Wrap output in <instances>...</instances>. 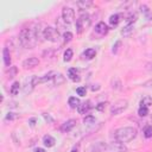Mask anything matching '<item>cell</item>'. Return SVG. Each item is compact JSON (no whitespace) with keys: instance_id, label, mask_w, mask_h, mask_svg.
<instances>
[{"instance_id":"obj_1","label":"cell","mask_w":152,"mask_h":152,"mask_svg":"<svg viewBox=\"0 0 152 152\" xmlns=\"http://www.w3.org/2000/svg\"><path fill=\"white\" fill-rule=\"evenodd\" d=\"M43 37V30L40 24H31L21 27L19 32V42L25 49H33Z\"/></svg>"},{"instance_id":"obj_2","label":"cell","mask_w":152,"mask_h":152,"mask_svg":"<svg viewBox=\"0 0 152 152\" xmlns=\"http://www.w3.org/2000/svg\"><path fill=\"white\" fill-rule=\"evenodd\" d=\"M137 133H138V131L135 127L125 126V127H120L114 131V138H115V140L125 144V142L133 140L137 137Z\"/></svg>"},{"instance_id":"obj_3","label":"cell","mask_w":152,"mask_h":152,"mask_svg":"<svg viewBox=\"0 0 152 152\" xmlns=\"http://www.w3.org/2000/svg\"><path fill=\"white\" fill-rule=\"evenodd\" d=\"M43 38L45 40L56 43L59 39V33H58L57 28H55L52 26H46V27L43 28Z\"/></svg>"},{"instance_id":"obj_4","label":"cell","mask_w":152,"mask_h":152,"mask_svg":"<svg viewBox=\"0 0 152 152\" xmlns=\"http://www.w3.org/2000/svg\"><path fill=\"white\" fill-rule=\"evenodd\" d=\"M91 20H90V17L88 13H81L80 18L76 20V30H77V33H82L83 30L86 27H88L90 25Z\"/></svg>"},{"instance_id":"obj_5","label":"cell","mask_w":152,"mask_h":152,"mask_svg":"<svg viewBox=\"0 0 152 152\" xmlns=\"http://www.w3.org/2000/svg\"><path fill=\"white\" fill-rule=\"evenodd\" d=\"M128 107V101L122 99V100H118L114 104H112L110 107V114L112 115H119L121 114L124 110H126Z\"/></svg>"},{"instance_id":"obj_6","label":"cell","mask_w":152,"mask_h":152,"mask_svg":"<svg viewBox=\"0 0 152 152\" xmlns=\"http://www.w3.org/2000/svg\"><path fill=\"white\" fill-rule=\"evenodd\" d=\"M104 152H127V147L125 146L124 142H120L118 140L109 142L106 146Z\"/></svg>"},{"instance_id":"obj_7","label":"cell","mask_w":152,"mask_h":152,"mask_svg":"<svg viewBox=\"0 0 152 152\" xmlns=\"http://www.w3.org/2000/svg\"><path fill=\"white\" fill-rule=\"evenodd\" d=\"M38 83H39V77H38V76H36V75H33V76H31V77L26 78V80H25V83H24V87H23L24 93H25V94L31 93V91H32V89H33Z\"/></svg>"},{"instance_id":"obj_8","label":"cell","mask_w":152,"mask_h":152,"mask_svg":"<svg viewBox=\"0 0 152 152\" xmlns=\"http://www.w3.org/2000/svg\"><path fill=\"white\" fill-rule=\"evenodd\" d=\"M62 19L65 24H70L75 19V11L71 7H63L62 8Z\"/></svg>"},{"instance_id":"obj_9","label":"cell","mask_w":152,"mask_h":152,"mask_svg":"<svg viewBox=\"0 0 152 152\" xmlns=\"http://www.w3.org/2000/svg\"><path fill=\"white\" fill-rule=\"evenodd\" d=\"M39 64V59L37 57H28L23 61V68L24 69H32Z\"/></svg>"},{"instance_id":"obj_10","label":"cell","mask_w":152,"mask_h":152,"mask_svg":"<svg viewBox=\"0 0 152 152\" xmlns=\"http://www.w3.org/2000/svg\"><path fill=\"white\" fill-rule=\"evenodd\" d=\"M76 126V120L75 119H70V120H66L64 124H62V126H61V132H63V133H68V132H70L74 127Z\"/></svg>"},{"instance_id":"obj_11","label":"cell","mask_w":152,"mask_h":152,"mask_svg":"<svg viewBox=\"0 0 152 152\" xmlns=\"http://www.w3.org/2000/svg\"><path fill=\"white\" fill-rule=\"evenodd\" d=\"M108 31H109V27H108L107 24L103 23V21L97 23L96 26H95V32H96L99 36H104V34L108 33Z\"/></svg>"},{"instance_id":"obj_12","label":"cell","mask_w":152,"mask_h":152,"mask_svg":"<svg viewBox=\"0 0 152 152\" xmlns=\"http://www.w3.org/2000/svg\"><path fill=\"white\" fill-rule=\"evenodd\" d=\"M106 146H107V145H106L104 142H102V141H97V142L93 144V145L88 148L87 152H102V151L106 150Z\"/></svg>"},{"instance_id":"obj_13","label":"cell","mask_w":152,"mask_h":152,"mask_svg":"<svg viewBox=\"0 0 152 152\" xmlns=\"http://www.w3.org/2000/svg\"><path fill=\"white\" fill-rule=\"evenodd\" d=\"M90 109H91V104H90V101H84V102H82V103L78 106V108H77V112H78L80 114L84 115V114H88Z\"/></svg>"},{"instance_id":"obj_14","label":"cell","mask_w":152,"mask_h":152,"mask_svg":"<svg viewBox=\"0 0 152 152\" xmlns=\"http://www.w3.org/2000/svg\"><path fill=\"white\" fill-rule=\"evenodd\" d=\"M68 76H69V78H70L71 81H74V82H78V81L81 80L80 74H78V70H77L76 68H70V69L68 70Z\"/></svg>"},{"instance_id":"obj_15","label":"cell","mask_w":152,"mask_h":152,"mask_svg":"<svg viewBox=\"0 0 152 152\" xmlns=\"http://www.w3.org/2000/svg\"><path fill=\"white\" fill-rule=\"evenodd\" d=\"M2 57H4V64L7 68H10V65H11V53H10L8 48H4V50H2Z\"/></svg>"},{"instance_id":"obj_16","label":"cell","mask_w":152,"mask_h":152,"mask_svg":"<svg viewBox=\"0 0 152 152\" xmlns=\"http://www.w3.org/2000/svg\"><path fill=\"white\" fill-rule=\"evenodd\" d=\"M55 142H56V140H55L53 137H51V135H49V134H46V135L43 137V144H44V146H46V147H52V146L55 145Z\"/></svg>"},{"instance_id":"obj_17","label":"cell","mask_w":152,"mask_h":152,"mask_svg":"<svg viewBox=\"0 0 152 152\" xmlns=\"http://www.w3.org/2000/svg\"><path fill=\"white\" fill-rule=\"evenodd\" d=\"M76 5H77V7H80V10L82 11V10H87L88 7H90V6L93 5V1H90V0H82V1H77Z\"/></svg>"},{"instance_id":"obj_18","label":"cell","mask_w":152,"mask_h":152,"mask_svg":"<svg viewBox=\"0 0 152 152\" xmlns=\"http://www.w3.org/2000/svg\"><path fill=\"white\" fill-rule=\"evenodd\" d=\"M119 23H120V15H119L118 13L112 14V15L109 17V25H110L112 27L118 26V24H119Z\"/></svg>"},{"instance_id":"obj_19","label":"cell","mask_w":152,"mask_h":152,"mask_svg":"<svg viewBox=\"0 0 152 152\" xmlns=\"http://www.w3.org/2000/svg\"><path fill=\"white\" fill-rule=\"evenodd\" d=\"M68 104L70 106V108H78V106L81 104V102H80V100L76 96H71L68 100Z\"/></svg>"},{"instance_id":"obj_20","label":"cell","mask_w":152,"mask_h":152,"mask_svg":"<svg viewBox=\"0 0 152 152\" xmlns=\"http://www.w3.org/2000/svg\"><path fill=\"white\" fill-rule=\"evenodd\" d=\"M55 75H56V72L50 71L49 74L44 75L43 77H39V83H44V82H48V81H52L53 77H55Z\"/></svg>"},{"instance_id":"obj_21","label":"cell","mask_w":152,"mask_h":152,"mask_svg":"<svg viewBox=\"0 0 152 152\" xmlns=\"http://www.w3.org/2000/svg\"><path fill=\"white\" fill-rule=\"evenodd\" d=\"M133 30H134L133 24H127V25L121 30V34H122V36H128L129 33L133 32Z\"/></svg>"},{"instance_id":"obj_22","label":"cell","mask_w":152,"mask_h":152,"mask_svg":"<svg viewBox=\"0 0 152 152\" xmlns=\"http://www.w3.org/2000/svg\"><path fill=\"white\" fill-rule=\"evenodd\" d=\"M95 55H96V51H95V49H93V48L86 49V51L83 52V56H86V58H88V59L94 58V57H95Z\"/></svg>"},{"instance_id":"obj_23","label":"cell","mask_w":152,"mask_h":152,"mask_svg":"<svg viewBox=\"0 0 152 152\" xmlns=\"http://www.w3.org/2000/svg\"><path fill=\"white\" fill-rule=\"evenodd\" d=\"M64 81L65 80H64V76L62 74H56L55 77H53V80H52V82H53L55 86H59V84L64 83Z\"/></svg>"},{"instance_id":"obj_24","label":"cell","mask_w":152,"mask_h":152,"mask_svg":"<svg viewBox=\"0 0 152 152\" xmlns=\"http://www.w3.org/2000/svg\"><path fill=\"white\" fill-rule=\"evenodd\" d=\"M19 89H20V83H19L18 81H15V82H13V84L11 86L10 93H11L12 95H17V94L19 93Z\"/></svg>"},{"instance_id":"obj_25","label":"cell","mask_w":152,"mask_h":152,"mask_svg":"<svg viewBox=\"0 0 152 152\" xmlns=\"http://www.w3.org/2000/svg\"><path fill=\"white\" fill-rule=\"evenodd\" d=\"M140 10H141V12L148 18V20H152V13H151V11L148 10V7H147L146 5H141V6H140Z\"/></svg>"},{"instance_id":"obj_26","label":"cell","mask_w":152,"mask_h":152,"mask_svg":"<svg viewBox=\"0 0 152 152\" xmlns=\"http://www.w3.org/2000/svg\"><path fill=\"white\" fill-rule=\"evenodd\" d=\"M72 55H74L72 50H71V49H66V50L64 51V57H63L64 62H70L71 58H72Z\"/></svg>"},{"instance_id":"obj_27","label":"cell","mask_w":152,"mask_h":152,"mask_svg":"<svg viewBox=\"0 0 152 152\" xmlns=\"http://www.w3.org/2000/svg\"><path fill=\"white\" fill-rule=\"evenodd\" d=\"M137 19H138V15H137V13L135 12H132L128 17H127V24H133V23H135L137 21Z\"/></svg>"},{"instance_id":"obj_28","label":"cell","mask_w":152,"mask_h":152,"mask_svg":"<svg viewBox=\"0 0 152 152\" xmlns=\"http://www.w3.org/2000/svg\"><path fill=\"white\" fill-rule=\"evenodd\" d=\"M138 114H139V116H146L148 114V107L140 106L139 109H138Z\"/></svg>"},{"instance_id":"obj_29","label":"cell","mask_w":152,"mask_h":152,"mask_svg":"<svg viewBox=\"0 0 152 152\" xmlns=\"http://www.w3.org/2000/svg\"><path fill=\"white\" fill-rule=\"evenodd\" d=\"M150 104H152V99L148 97V96H145L141 101H140V106H145V107H148Z\"/></svg>"},{"instance_id":"obj_30","label":"cell","mask_w":152,"mask_h":152,"mask_svg":"<svg viewBox=\"0 0 152 152\" xmlns=\"http://www.w3.org/2000/svg\"><path fill=\"white\" fill-rule=\"evenodd\" d=\"M71 39H72V33L71 32L66 31V32L63 33V40H64V43H69Z\"/></svg>"},{"instance_id":"obj_31","label":"cell","mask_w":152,"mask_h":152,"mask_svg":"<svg viewBox=\"0 0 152 152\" xmlns=\"http://www.w3.org/2000/svg\"><path fill=\"white\" fill-rule=\"evenodd\" d=\"M83 122L87 124V125H90V124H94L95 122V118L93 115H86V118L83 119Z\"/></svg>"},{"instance_id":"obj_32","label":"cell","mask_w":152,"mask_h":152,"mask_svg":"<svg viewBox=\"0 0 152 152\" xmlns=\"http://www.w3.org/2000/svg\"><path fill=\"white\" fill-rule=\"evenodd\" d=\"M144 135L146 137V138H151L152 137V126H146L145 127V129H144Z\"/></svg>"},{"instance_id":"obj_33","label":"cell","mask_w":152,"mask_h":152,"mask_svg":"<svg viewBox=\"0 0 152 152\" xmlns=\"http://www.w3.org/2000/svg\"><path fill=\"white\" fill-rule=\"evenodd\" d=\"M112 88H113V89H121V82H120L118 78L113 80V81H112Z\"/></svg>"},{"instance_id":"obj_34","label":"cell","mask_w":152,"mask_h":152,"mask_svg":"<svg viewBox=\"0 0 152 152\" xmlns=\"http://www.w3.org/2000/svg\"><path fill=\"white\" fill-rule=\"evenodd\" d=\"M76 93H77L80 96H84V95L87 94V88H86V87H78V88L76 89Z\"/></svg>"},{"instance_id":"obj_35","label":"cell","mask_w":152,"mask_h":152,"mask_svg":"<svg viewBox=\"0 0 152 152\" xmlns=\"http://www.w3.org/2000/svg\"><path fill=\"white\" fill-rule=\"evenodd\" d=\"M17 72H18V70H17V68L15 66H10V71H8V77L10 78H12V77H14L15 75H17Z\"/></svg>"},{"instance_id":"obj_36","label":"cell","mask_w":152,"mask_h":152,"mask_svg":"<svg viewBox=\"0 0 152 152\" xmlns=\"http://www.w3.org/2000/svg\"><path fill=\"white\" fill-rule=\"evenodd\" d=\"M43 116H44V119H45L48 122H50V124L53 122V118H51L50 114H48V113H43Z\"/></svg>"},{"instance_id":"obj_37","label":"cell","mask_w":152,"mask_h":152,"mask_svg":"<svg viewBox=\"0 0 152 152\" xmlns=\"http://www.w3.org/2000/svg\"><path fill=\"white\" fill-rule=\"evenodd\" d=\"M120 45H121V42H120V40H118V42L115 43V45L113 46V50H112V51H113L114 53H116V52H118V49H119V46H120Z\"/></svg>"},{"instance_id":"obj_38","label":"cell","mask_w":152,"mask_h":152,"mask_svg":"<svg viewBox=\"0 0 152 152\" xmlns=\"http://www.w3.org/2000/svg\"><path fill=\"white\" fill-rule=\"evenodd\" d=\"M17 118V115L14 114V113H8L7 115H6V118H5V120H13V119H15Z\"/></svg>"},{"instance_id":"obj_39","label":"cell","mask_w":152,"mask_h":152,"mask_svg":"<svg viewBox=\"0 0 152 152\" xmlns=\"http://www.w3.org/2000/svg\"><path fill=\"white\" fill-rule=\"evenodd\" d=\"M104 106H106V103L101 102V103H99V104L96 106V109H97V110H103V109H104Z\"/></svg>"},{"instance_id":"obj_40","label":"cell","mask_w":152,"mask_h":152,"mask_svg":"<svg viewBox=\"0 0 152 152\" xmlns=\"http://www.w3.org/2000/svg\"><path fill=\"white\" fill-rule=\"evenodd\" d=\"M146 69L152 72V63H147V64H146Z\"/></svg>"},{"instance_id":"obj_41","label":"cell","mask_w":152,"mask_h":152,"mask_svg":"<svg viewBox=\"0 0 152 152\" xmlns=\"http://www.w3.org/2000/svg\"><path fill=\"white\" fill-rule=\"evenodd\" d=\"M78 150H80V145H76V146L71 150V152H78Z\"/></svg>"},{"instance_id":"obj_42","label":"cell","mask_w":152,"mask_h":152,"mask_svg":"<svg viewBox=\"0 0 152 152\" xmlns=\"http://www.w3.org/2000/svg\"><path fill=\"white\" fill-rule=\"evenodd\" d=\"M34 152H45V150H44V148H42V147H38V148H36V150H34Z\"/></svg>"}]
</instances>
